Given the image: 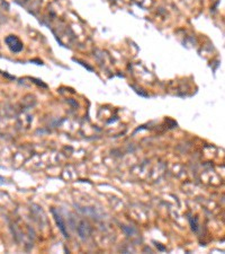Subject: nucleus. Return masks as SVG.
<instances>
[{"label": "nucleus", "instance_id": "1", "mask_svg": "<svg viewBox=\"0 0 225 254\" xmlns=\"http://www.w3.org/2000/svg\"><path fill=\"white\" fill-rule=\"evenodd\" d=\"M6 43L8 44L9 49L13 52H19L23 50V44H21V42L16 36H13V35L8 36L6 39Z\"/></svg>", "mask_w": 225, "mask_h": 254}, {"label": "nucleus", "instance_id": "2", "mask_svg": "<svg viewBox=\"0 0 225 254\" xmlns=\"http://www.w3.org/2000/svg\"><path fill=\"white\" fill-rule=\"evenodd\" d=\"M55 219H56V221H58V225L60 226V228H61L62 233L64 234V236L67 237L68 235H67V233H65V230H64V223H63V220H62V218H61L59 215H55Z\"/></svg>", "mask_w": 225, "mask_h": 254}]
</instances>
